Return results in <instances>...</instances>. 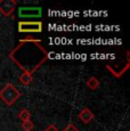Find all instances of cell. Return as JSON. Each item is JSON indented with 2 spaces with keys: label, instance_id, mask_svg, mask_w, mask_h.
<instances>
[{
  "label": "cell",
  "instance_id": "obj_1",
  "mask_svg": "<svg viewBox=\"0 0 130 131\" xmlns=\"http://www.w3.org/2000/svg\"><path fill=\"white\" fill-rule=\"evenodd\" d=\"M17 55L21 59L15 60V64L23 72L31 75H33V73L48 58V52L41 46V41L32 37L22 39L18 46L10 51L9 56Z\"/></svg>",
  "mask_w": 130,
  "mask_h": 131
},
{
  "label": "cell",
  "instance_id": "obj_2",
  "mask_svg": "<svg viewBox=\"0 0 130 131\" xmlns=\"http://www.w3.org/2000/svg\"><path fill=\"white\" fill-rule=\"evenodd\" d=\"M19 97H21V92L18 91V89L13 83H7L0 90V99L7 106H13L18 100Z\"/></svg>",
  "mask_w": 130,
  "mask_h": 131
},
{
  "label": "cell",
  "instance_id": "obj_3",
  "mask_svg": "<svg viewBox=\"0 0 130 131\" xmlns=\"http://www.w3.org/2000/svg\"><path fill=\"white\" fill-rule=\"evenodd\" d=\"M42 31V22L21 21L18 22V32L22 33H40Z\"/></svg>",
  "mask_w": 130,
  "mask_h": 131
},
{
  "label": "cell",
  "instance_id": "obj_4",
  "mask_svg": "<svg viewBox=\"0 0 130 131\" xmlns=\"http://www.w3.org/2000/svg\"><path fill=\"white\" fill-rule=\"evenodd\" d=\"M42 15L40 7H21L18 9V16L21 18H39Z\"/></svg>",
  "mask_w": 130,
  "mask_h": 131
},
{
  "label": "cell",
  "instance_id": "obj_5",
  "mask_svg": "<svg viewBox=\"0 0 130 131\" xmlns=\"http://www.w3.org/2000/svg\"><path fill=\"white\" fill-rule=\"evenodd\" d=\"M16 5L15 0H0V13L4 16H10L16 9Z\"/></svg>",
  "mask_w": 130,
  "mask_h": 131
},
{
  "label": "cell",
  "instance_id": "obj_6",
  "mask_svg": "<svg viewBox=\"0 0 130 131\" xmlns=\"http://www.w3.org/2000/svg\"><path fill=\"white\" fill-rule=\"evenodd\" d=\"M78 117L80 119V121H81L82 123L88 124V123H90L91 121L95 119V114L89 110L88 107H84L83 110L80 111V113L78 114Z\"/></svg>",
  "mask_w": 130,
  "mask_h": 131
},
{
  "label": "cell",
  "instance_id": "obj_7",
  "mask_svg": "<svg viewBox=\"0 0 130 131\" xmlns=\"http://www.w3.org/2000/svg\"><path fill=\"white\" fill-rule=\"evenodd\" d=\"M18 81H19V83H22L23 85H30L32 83V81H33V75L23 72L21 75H19Z\"/></svg>",
  "mask_w": 130,
  "mask_h": 131
},
{
  "label": "cell",
  "instance_id": "obj_8",
  "mask_svg": "<svg viewBox=\"0 0 130 131\" xmlns=\"http://www.w3.org/2000/svg\"><path fill=\"white\" fill-rule=\"evenodd\" d=\"M129 66H130V64H129V62H128V63H127V64H126V66H124L123 69H122L120 72H114V71H113V69H112V67L110 66V65H106V69L109 70V71L112 73V75H114V77H115V78H121L122 75L124 74V73H126L127 71H128Z\"/></svg>",
  "mask_w": 130,
  "mask_h": 131
},
{
  "label": "cell",
  "instance_id": "obj_9",
  "mask_svg": "<svg viewBox=\"0 0 130 131\" xmlns=\"http://www.w3.org/2000/svg\"><path fill=\"white\" fill-rule=\"evenodd\" d=\"M87 87H88L89 89H91V90H96L97 88L99 87L98 79H97V78H95V77L89 78V79L87 80Z\"/></svg>",
  "mask_w": 130,
  "mask_h": 131
},
{
  "label": "cell",
  "instance_id": "obj_10",
  "mask_svg": "<svg viewBox=\"0 0 130 131\" xmlns=\"http://www.w3.org/2000/svg\"><path fill=\"white\" fill-rule=\"evenodd\" d=\"M18 117L22 122H25V121H30L31 120V113H30L29 110L26 108H23L21 112L18 113Z\"/></svg>",
  "mask_w": 130,
  "mask_h": 131
},
{
  "label": "cell",
  "instance_id": "obj_11",
  "mask_svg": "<svg viewBox=\"0 0 130 131\" xmlns=\"http://www.w3.org/2000/svg\"><path fill=\"white\" fill-rule=\"evenodd\" d=\"M22 128L24 131H32L34 128V124L31 120L30 121H25V122H22Z\"/></svg>",
  "mask_w": 130,
  "mask_h": 131
},
{
  "label": "cell",
  "instance_id": "obj_12",
  "mask_svg": "<svg viewBox=\"0 0 130 131\" xmlns=\"http://www.w3.org/2000/svg\"><path fill=\"white\" fill-rule=\"evenodd\" d=\"M63 131H79V129L77 125L72 124V123H69V124H66V127L63 129Z\"/></svg>",
  "mask_w": 130,
  "mask_h": 131
},
{
  "label": "cell",
  "instance_id": "obj_13",
  "mask_svg": "<svg viewBox=\"0 0 130 131\" xmlns=\"http://www.w3.org/2000/svg\"><path fill=\"white\" fill-rule=\"evenodd\" d=\"M45 131H58V128H57L55 124H49L48 127L45 129Z\"/></svg>",
  "mask_w": 130,
  "mask_h": 131
}]
</instances>
